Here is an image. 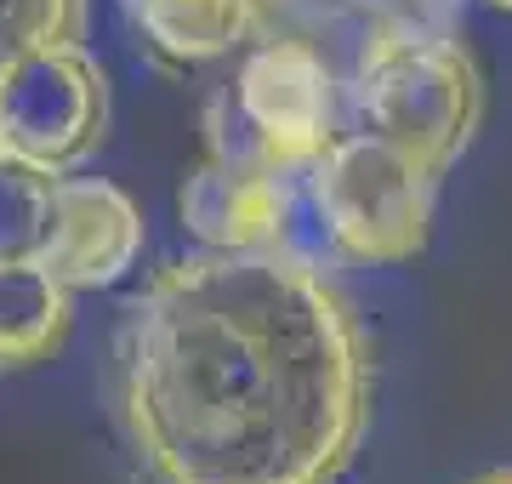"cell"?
I'll list each match as a JSON object with an SVG mask.
<instances>
[{
    "label": "cell",
    "instance_id": "4",
    "mask_svg": "<svg viewBox=\"0 0 512 484\" xmlns=\"http://www.w3.org/2000/svg\"><path fill=\"white\" fill-rule=\"evenodd\" d=\"M205 131H211V149H245L308 177L313 160L342 137L325 52L296 35L262 40L239 63L234 86L205 109Z\"/></svg>",
    "mask_w": 512,
    "mask_h": 484
},
{
    "label": "cell",
    "instance_id": "2",
    "mask_svg": "<svg viewBox=\"0 0 512 484\" xmlns=\"http://www.w3.org/2000/svg\"><path fill=\"white\" fill-rule=\"evenodd\" d=\"M353 114L444 177L478 131L484 80L461 40L421 23H382L353 69Z\"/></svg>",
    "mask_w": 512,
    "mask_h": 484
},
{
    "label": "cell",
    "instance_id": "10",
    "mask_svg": "<svg viewBox=\"0 0 512 484\" xmlns=\"http://www.w3.org/2000/svg\"><path fill=\"white\" fill-rule=\"evenodd\" d=\"M57 177L18 154H0V262H40L52 240Z\"/></svg>",
    "mask_w": 512,
    "mask_h": 484
},
{
    "label": "cell",
    "instance_id": "13",
    "mask_svg": "<svg viewBox=\"0 0 512 484\" xmlns=\"http://www.w3.org/2000/svg\"><path fill=\"white\" fill-rule=\"evenodd\" d=\"M490 6H507V12H512V0H490Z\"/></svg>",
    "mask_w": 512,
    "mask_h": 484
},
{
    "label": "cell",
    "instance_id": "12",
    "mask_svg": "<svg viewBox=\"0 0 512 484\" xmlns=\"http://www.w3.org/2000/svg\"><path fill=\"white\" fill-rule=\"evenodd\" d=\"M473 484H512V467H495V473H484V479H473Z\"/></svg>",
    "mask_w": 512,
    "mask_h": 484
},
{
    "label": "cell",
    "instance_id": "3",
    "mask_svg": "<svg viewBox=\"0 0 512 484\" xmlns=\"http://www.w3.org/2000/svg\"><path fill=\"white\" fill-rule=\"evenodd\" d=\"M433 171L376 131H342L308 166L330 240L359 262H410L433 228Z\"/></svg>",
    "mask_w": 512,
    "mask_h": 484
},
{
    "label": "cell",
    "instance_id": "1",
    "mask_svg": "<svg viewBox=\"0 0 512 484\" xmlns=\"http://www.w3.org/2000/svg\"><path fill=\"white\" fill-rule=\"evenodd\" d=\"M370 410V331L285 245H205L126 302L114 416L148 484H342Z\"/></svg>",
    "mask_w": 512,
    "mask_h": 484
},
{
    "label": "cell",
    "instance_id": "7",
    "mask_svg": "<svg viewBox=\"0 0 512 484\" xmlns=\"http://www.w3.org/2000/svg\"><path fill=\"white\" fill-rule=\"evenodd\" d=\"M137 251H143V211L126 188L103 177H57L52 240L40 251L57 280L69 291H103L126 280Z\"/></svg>",
    "mask_w": 512,
    "mask_h": 484
},
{
    "label": "cell",
    "instance_id": "8",
    "mask_svg": "<svg viewBox=\"0 0 512 484\" xmlns=\"http://www.w3.org/2000/svg\"><path fill=\"white\" fill-rule=\"evenodd\" d=\"M296 0H120L131 29L165 63H211L256 40Z\"/></svg>",
    "mask_w": 512,
    "mask_h": 484
},
{
    "label": "cell",
    "instance_id": "11",
    "mask_svg": "<svg viewBox=\"0 0 512 484\" xmlns=\"http://www.w3.org/2000/svg\"><path fill=\"white\" fill-rule=\"evenodd\" d=\"M86 0H0V75L46 46H80Z\"/></svg>",
    "mask_w": 512,
    "mask_h": 484
},
{
    "label": "cell",
    "instance_id": "5",
    "mask_svg": "<svg viewBox=\"0 0 512 484\" xmlns=\"http://www.w3.org/2000/svg\"><path fill=\"white\" fill-rule=\"evenodd\" d=\"M109 131V80L86 46H46L0 75V154L63 171L86 166Z\"/></svg>",
    "mask_w": 512,
    "mask_h": 484
},
{
    "label": "cell",
    "instance_id": "9",
    "mask_svg": "<svg viewBox=\"0 0 512 484\" xmlns=\"http://www.w3.org/2000/svg\"><path fill=\"white\" fill-rule=\"evenodd\" d=\"M74 331L69 285L46 262H0V371L57 359Z\"/></svg>",
    "mask_w": 512,
    "mask_h": 484
},
{
    "label": "cell",
    "instance_id": "6",
    "mask_svg": "<svg viewBox=\"0 0 512 484\" xmlns=\"http://www.w3.org/2000/svg\"><path fill=\"white\" fill-rule=\"evenodd\" d=\"M296 171L245 149H211L183 177V228L211 251H274L296 211Z\"/></svg>",
    "mask_w": 512,
    "mask_h": 484
}]
</instances>
